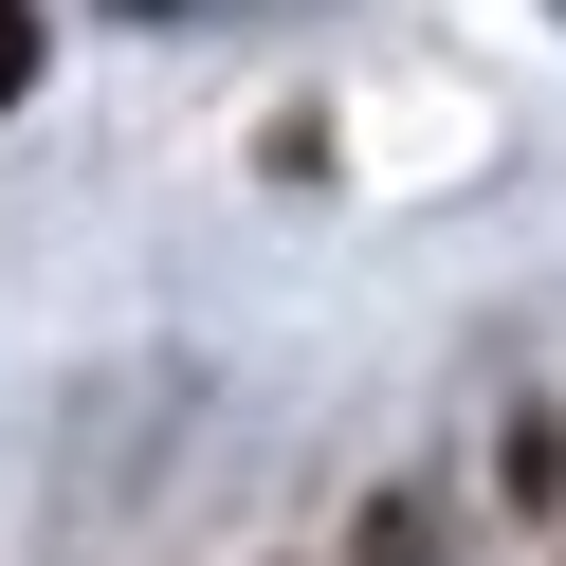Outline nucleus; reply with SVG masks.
<instances>
[{
    "instance_id": "f257e3e1",
    "label": "nucleus",
    "mask_w": 566,
    "mask_h": 566,
    "mask_svg": "<svg viewBox=\"0 0 566 566\" xmlns=\"http://www.w3.org/2000/svg\"><path fill=\"white\" fill-rule=\"evenodd\" d=\"M38 92V0H0V111Z\"/></svg>"
},
{
    "instance_id": "f03ea898",
    "label": "nucleus",
    "mask_w": 566,
    "mask_h": 566,
    "mask_svg": "<svg viewBox=\"0 0 566 566\" xmlns=\"http://www.w3.org/2000/svg\"><path fill=\"white\" fill-rule=\"evenodd\" d=\"M366 566H439V548H420V512H366Z\"/></svg>"
}]
</instances>
